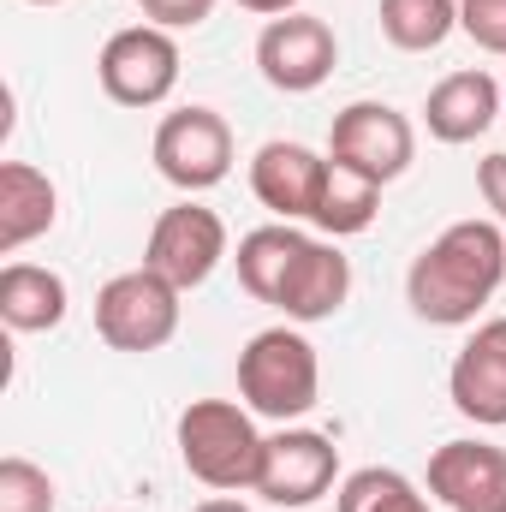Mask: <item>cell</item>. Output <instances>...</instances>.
Segmentation results:
<instances>
[{"mask_svg": "<svg viewBox=\"0 0 506 512\" xmlns=\"http://www.w3.org/2000/svg\"><path fill=\"white\" fill-rule=\"evenodd\" d=\"M506 280V233L495 221H453L405 274V304L429 328H465Z\"/></svg>", "mask_w": 506, "mask_h": 512, "instance_id": "obj_1", "label": "cell"}, {"mask_svg": "<svg viewBox=\"0 0 506 512\" xmlns=\"http://www.w3.org/2000/svg\"><path fill=\"white\" fill-rule=\"evenodd\" d=\"M251 405L233 399H191L179 411V459L203 489H256V465H262V435L251 423Z\"/></svg>", "mask_w": 506, "mask_h": 512, "instance_id": "obj_2", "label": "cell"}, {"mask_svg": "<svg viewBox=\"0 0 506 512\" xmlns=\"http://www.w3.org/2000/svg\"><path fill=\"white\" fill-rule=\"evenodd\" d=\"M239 393L268 423L304 417L316 405V393H322L316 346L298 328H262V334H251V346L239 352Z\"/></svg>", "mask_w": 506, "mask_h": 512, "instance_id": "obj_3", "label": "cell"}, {"mask_svg": "<svg viewBox=\"0 0 506 512\" xmlns=\"http://www.w3.org/2000/svg\"><path fill=\"white\" fill-rule=\"evenodd\" d=\"M179 298L185 292L173 280H161L155 268L114 274L96 292V334L114 352H161L179 334Z\"/></svg>", "mask_w": 506, "mask_h": 512, "instance_id": "obj_4", "label": "cell"}, {"mask_svg": "<svg viewBox=\"0 0 506 512\" xmlns=\"http://www.w3.org/2000/svg\"><path fill=\"white\" fill-rule=\"evenodd\" d=\"M96 78H102L108 102H120V108L167 102L173 84H179V42H173V30H161V24L114 30L102 42V54H96Z\"/></svg>", "mask_w": 506, "mask_h": 512, "instance_id": "obj_5", "label": "cell"}, {"mask_svg": "<svg viewBox=\"0 0 506 512\" xmlns=\"http://www.w3.org/2000/svg\"><path fill=\"white\" fill-rule=\"evenodd\" d=\"M155 167L167 185L179 191H215L227 173H233V131L215 108H179L155 126V143H149Z\"/></svg>", "mask_w": 506, "mask_h": 512, "instance_id": "obj_6", "label": "cell"}, {"mask_svg": "<svg viewBox=\"0 0 506 512\" xmlns=\"http://www.w3.org/2000/svg\"><path fill=\"white\" fill-rule=\"evenodd\" d=\"M227 256V227L215 209L203 203H173L155 215L149 245H143V268H155L161 280H173L179 292H197Z\"/></svg>", "mask_w": 506, "mask_h": 512, "instance_id": "obj_7", "label": "cell"}, {"mask_svg": "<svg viewBox=\"0 0 506 512\" xmlns=\"http://www.w3.org/2000/svg\"><path fill=\"white\" fill-rule=\"evenodd\" d=\"M328 155L340 167L376 179V185H393L411 167V155H417V131H411V120L399 108H387V102H352V108L334 114Z\"/></svg>", "mask_w": 506, "mask_h": 512, "instance_id": "obj_8", "label": "cell"}, {"mask_svg": "<svg viewBox=\"0 0 506 512\" xmlns=\"http://www.w3.org/2000/svg\"><path fill=\"white\" fill-rule=\"evenodd\" d=\"M340 60V42L334 30L316 18V12H286V18H268L262 36H256V72L280 90V96H310L328 84Z\"/></svg>", "mask_w": 506, "mask_h": 512, "instance_id": "obj_9", "label": "cell"}, {"mask_svg": "<svg viewBox=\"0 0 506 512\" xmlns=\"http://www.w3.org/2000/svg\"><path fill=\"white\" fill-rule=\"evenodd\" d=\"M340 477V447L316 429H280L262 441V465H256V495L268 507H316Z\"/></svg>", "mask_w": 506, "mask_h": 512, "instance_id": "obj_10", "label": "cell"}, {"mask_svg": "<svg viewBox=\"0 0 506 512\" xmlns=\"http://www.w3.org/2000/svg\"><path fill=\"white\" fill-rule=\"evenodd\" d=\"M429 495L453 512H506V447L447 441L429 453Z\"/></svg>", "mask_w": 506, "mask_h": 512, "instance_id": "obj_11", "label": "cell"}, {"mask_svg": "<svg viewBox=\"0 0 506 512\" xmlns=\"http://www.w3.org/2000/svg\"><path fill=\"white\" fill-rule=\"evenodd\" d=\"M447 393H453V411L471 417L477 429H501L506 423V316L483 322L459 346V358L447 370Z\"/></svg>", "mask_w": 506, "mask_h": 512, "instance_id": "obj_12", "label": "cell"}, {"mask_svg": "<svg viewBox=\"0 0 506 512\" xmlns=\"http://www.w3.org/2000/svg\"><path fill=\"white\" fill-rule=\"evenodd\" d=\"M322 185H328V155L304 149V143H262L251 161V191L262 209H274L280 221H316V203H322Z\"/></svg>", "mask_w": 506, "mask_h": 512, "instance_id": "obj_13", "label": "cell"}, {"mask_svg": "<svg viewBox=\"0 0 506 512\" xmlns=\"http://www.w3.org/2000/svg\"><path fill=\"white\" fill-rule=\"evenodd\" d=\"M501 96L506 90L489 72H453V78H441V84L429 90V102H423L429 137H441V143H477L483 131L495 126Z\"/></svg>", "mask_w": 506, "mask_h": 512, "instance_id": "obj_14", "label": "cell"}, {"mask_svg": "<svg viewBox=\"0 0 506 512\" xmlns=\"http://www.w3.org/2000/svg\"><path fill=\"white\" fill-rule=\"evenodd\" d=\"M346 292H352V262L334 251L328 239H310L304 256L292 262V274H286L274 310H286L292 322H328V316L346 304Z\"/></svg>", "mask_w": 506, "mask_h": 512, "instance_id": "obj_15", "label": "cell"}, {"mask_svg": "<svg viewBox=\"0 0 506 512\" xmlns=\"http://www.w3.org/2000/svg\"><path fill=\"white\" fill-rule=\"evenodd\" d=\"M60 215V191L42 167L30 161H6L0 167V251H24L30 239H42Z\"/></svg>", "mask_w": 506, "mask_h": 512, "instance_id": "obj_16", "label": "cell"}, {"mask_svg": "<svg viewBox=\"0 0 506 512\" xmlns=\"http://www.w3.org/2000/svg\"><path fill=\"white\" fill-rule=\"evenodd\" d=\"M0 322L12 334H48L66 322V280L36 262H6L0 268Z\"/></svg>", "mask_w": 506, "mask_h": 512, "instance_id": "obj_17", "label": "cell"}, {"mask_svg": "<svg viewBox=\"0 0 506 512\" xmlns=\"http://www.w3.org/2000/svg\"><path fill=\"white\" fill-rule=\"evenodd\" d=\"M304 233L292 227V221H274V227H256L239 239V286L251 292L256 304H280V286H286V274H292V262L304 256Z\"/></svg>", "mask_w": 506, "mask_h": 512, "instance_id": "obj_18", "label": "cell"}, {"mask_svg": "<svg viewBox=\"0 0 506 512\" xmlns=\"http://www.w3.org/2000/svg\"><path fill=\"white\" fill-rule=\"evenodd\" d=\"M376 209H381L376 179H364V173H352V167H340L328 155V185H322V203H316V227L328 239H352V233H364L376 221Z\"/></svg>", "mask_w": 506, "mask_h": 512, "instance_id": "obj_19", "label": "cell"}, {"mask_svg": "<svg viewBox=\"0 0 506 512\" xmlns=\"http://www.w3.org/2000/svg\"><path fill=\"white\" fill-rule=\"evenodd\" d=\"M459 30V0H381V36L405 54H429Z\"/></svg>", "mask_w": 506, "mask_h": 512, "instance_id": "obj_20", "label": "cell"}, {"mask_svg": "<svg viewBox=\"0 0 506 512\" xmlns=\"http://www.w3.org/2000/svg\"><path fill=\"white\" fill-rule=\"evenodd\" d=\"M340 512H429V501L417 495V483L405 471L364 465L340 483Z\"/></svg>", "mask_w": 506, "mask_h": 512, "instance_id": "obj_21", "label": "cell"}, {"mask_svg": "<svg viewBox=\"0 0 506 512\" xmlns=\"http://www.w3.org/2000/svg\"><path fill=\"white\" fill-rule=\"evenodd\" d=\"M0 512H54V477L18 453L0 459Z\"/></svg>", "mask_w": 506, "mask_h": 512, "instance_id": "obj_22", "label": "cell"}, {"mask_svg": "<svg viewBox=\"0 0 506 512\" xmlns=\"http://www.w3.org/2000/svg\"><path fill=\"white\" fill-rule=\"evenodd\" d=\"M459 30L477 48L506 54V0H459Z\"/></svg>", "mask_w": 506, "mask_h": 512, "instance_id": "obj_23", "label": "cell"}, {"mask_svg": "<svg viewBox=\"0 0 506 512\" xmlns=\"http://www.w3.org/2000/svg\"><path fill=\"white\" fill-rule=\"evenodd\" d=\"M137 6H143V18L161 24V30H197V24L215 12V0H137Z\"/></svg>", "mask_w": 506, "mask_h": 512, "instance_id": "obj_24", "label": "cell"}, {"mask_svg": "<svg viewBox=\"0 0 506 512\" xmlns=\"http://www.w3.org/2000/svg\"><path fill=\"white\" fill-rule=\"evenodd\" d=\"M477 191H483V203L506 221V149H495V155L477 161Z\"/></svg>", "mask_w": 506, "mask_h": 512, "instance_id": "obj_25", "label": "cell"}, {"mask_svg": "<svg viewBox=\"0 0 506 512\" xmlns=\"http://www.w3.org/2000/svg\"><path fill=\"white\" fill-rule=\"evenodd\" d=\"M245 12H262V18H286V12H298V0H239Z\"/></svg>", "mask_w": 506, "mask_h": 512, "instance_id": "obj_26", "label": "cell"}, {"mask_svg": "<svg viewBox=\"0 0 506 512\" xmlns=\"http://www.w3.org/2000/svg\"><path fill=\"white\" fill-rule=\"evenodd\" d=\"M191 512H251V507L233 501V495H215V501H203V507H191Z\"/></svg>", "mask_w": 506, "mask_h": 512, "instance_id": "obj_27", "label": "cell"}, {"mask_svg": "<svg viewBox=\"0 0 506 512\" xmlns=\"http://www.w3.org/2000/svg\"><path fill=\"white\" fill-rule=\"evenodd\" d=\"M30 6H60V0H30Z\"/></svg>", "mask_w": 506, "mask_h": 512, "instance_id": "obj_28", "label": "cell"}]
</instances>
